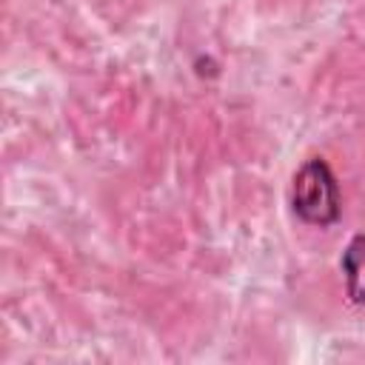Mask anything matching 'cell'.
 Masks as SVG:
<instances>
[{
  "label": "cell",
  "mask_w": 365,
  "mask_h": 365,
  "mask_svg": "<svg viewBox=\"0 0 365 365\" xmlns=\"http://www.w3.org/2000/svg\"><path fill=\"white\" fill-rule=\"evenodd\" d=\"M291 208L305 225L328 228L339 220V185L322 157L305 160L291 182Z\"/></svg>",
  "instance_id": "1"
},
{
  "label": "cell",
  "mask_w": 365,
  "mask_h": 365,
  "mask_svg": "<svg viewBox=\"0 0 365 365\" xmlns=\"http://www.w3.org/2000/svg\"><path fill=\"white\" fill-rule=\"evenodd\" d=\"M345 274V291L354 305H365V234H354L339 257Z\"/></svg>",
  "instance_id": "2"
}]
</instances>
